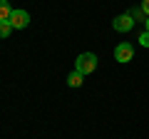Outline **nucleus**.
I'll return each instance as SVG.
<instances>
[{
    "label": "nucleus",
    "instance_id": "1",
    "mask_svg": "<svg viewBox=\"0 0 149 139\" xmlns=\"http://www.w3.org/2000/svg\"><path fill=\"white\" fill-rule=\"evenodd\" d=\"M97 70V55L95 52H82L77 55V60H74V72H80V75H90V72H95Z\"/></svg>",
    "mask_w": 149,
    "mask_h": 139
},
{
    "label": "nucleus",
    "instance_id": "2",
    "mask_svg": "<svg viewBox=\"0 0 149 139\" xmlns=\"http://www.w3.org/2000/svg\"><path fill=\"white\" fill-rule=\"evenodd\" d=\"M10 25H13V30H25V27L30 25V15H27V10H13Z\"/></svg>",
    "mask_w": 149,
    "mask_h": 139
},
{
    "label": "nucleus",
    "instance_id": "3",
    "mask_svg": "<svg viewBox=\"0 0 149 139\" xmlns=\"http://www.w3.org/2000/svg\"><path fill=\"white\" fill-rule=\"evenodd\" d=\"M112 27L117 32H129L134 27V17L129 15V13H124V15H117L114 20H112Z\"/></svg>",
    "mask_w": 149,
    "mask_h": 139
},
{
    "label": "nucleus",
    "instance_id": "4",
    "mask_svg": "<svg viewBox=\"0 0 149 139\" xmlns=\"http://www.w3.org/2000/svg\"><path fill=\"white\" fill-rule=\"evenodd\" d=\"M132 57H134V47H132L129 42H122V45H117V47H114V60H117V62L127 65Z\"/></svg>",
    "mask_w": 149,
    "mask_h": 139
},
{
    "label": "nucleus",
    "instance_id": "5",
    "mask_svg": "<svg viewBox=\"0 0 149 139\" xmlns=\"http://www.w3.org/2000/svg\"><path fill=\"white\" fill-rule=\"evenodd\" d=\"M10 15H13L10 0H0V20H10Z\"/></svg>",
    "mask_w": 149,
    "mask_h": 139
},
{
    "label": "nucleus",
    "instance_id": "6",
    "mask_svg": "<svg viewBox=\"0 0 149 139\" xmlns=\"http://www.w3.org/2000/svg\"><path fill=\"white\" fill-rule=\"evenodd\" d=\"M10 32H13L10 20H0V40H8V38H10Z\"/></svg>",
    "mask_w": 149,
    "mask_h": 139
},
{
    "label": "nucleus",
    "instance_id": "7",
    "mask_svg": "<svg viewBox=\"0 0 149 139\" xmlns=\"http://www.w3.org/2000/svg\"><path fill=\"white\" fill-rule=\"evenodd\" d=\"M82 82H85V75H80V72H72V75L67 77L70 87H82Z\"/></svg>",
    "mask_w": 149,
    "mask_h": 139
},
{
    "label": "nucleus",
    "instance_id": "8",
    "mask_svg": "<svg viewBox=\"0 0 149 139\" xmlns=\"http://www.w3.org/2000/svg\"><path fill=\"white\" fill-rule=\"evenodd\" d=\"M129 15L134 17V22H144V20H147V15H144L142 8H132V10H129Z\"/></svg>",
    "mask_w": 149,
    "mask_h": 139
},
{
    "label": "nucleus",
    "instance_id": "9",
    "mask_svg": "<svg viewBox=\"0 0 149 139\" xmlns=\"http://www.w3.org/2000/svg\"><path fill=\"white\" fill-rule=\"evenodd\" d=\"M139 45H142V47H149V32H147V30L139 35Z\"/></svg>",
    "mask_w": 149,
    "mask_h": 139
},
{
    "label": "nucleus",
    "instance_id": "10",
    "mask_svg": "<svg viewBox=\"0 0 149 139\" xmlns=\"http://www.w3.org/2000/svg\"><path fill=\"white\" fill-rule=\"evenodd\" d=\"M139 8H142V10H144V15L149 17V0H142V5H139Z\"/></svg>",
    "mask_w": 149,
    "mask_h": 139
},
{
    "label": "nucleus",
    "instance_id": "11",
    "mask_svg": "<svg viewBox=\"0 0 149 139\" xmlns=\"http://www.w3.org/2000/svg\"><path fill=\"white\" fill-rule=\"evenodd\" d=\"M144 30L149 32V17H147V20H144Z\"/></svg>",
    "mask_w": 149,
    "mask_h": 139
}]
</instances>
